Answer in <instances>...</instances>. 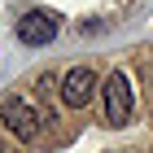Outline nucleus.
Here are the masks:
<instances>
[{
    "mask_svg": "<svg viewBox=\"0 0 153 153\" xmlns=\"http://www.w3.org/2000/svg\"><path fill=\"white\" fill-rule=\"evenodd\" d=\"M0 127L9 131V136H18L22 144H35V136H39V114L26 105L22 96H4V101H0Z\"/></svg>",
    "mask_w": 153,
    "mask_h": 153,
    "instance_id": "1",
    "label": "nucleus"
},
{
    "mask_svg": "<svg viewBox=\"0 0 153 153\" xmlns=\"http://www.w3.org/2000/svg\"><path fill=\"white\" fill-rule=\"evenodd\" d=\"M101 101H105V123L109 127H127L131 123V83L127 74H109L105 83H101Z\"/></svg>",
    "mask_w": 153,
    "mask_h": 153,
    "instance_id": "2",
    "label": "nucleus"
},
{
    "mask_svg": "<svg viewBox=\"0 0 153 153\" xmlns=\"http://www.w3.org/2000/svg\"><path fill=\"white\" fill-rule=\"evenodd\" d=\"M96 92H101V83H96V70H92V66H74V70H66V79H61V101H66L70 109L92 105Z\"/></svg>",
    "mask_w": 153,
    "mask_h": 153,
    "instance_id": "3",
    "label": "nucleus"
},
{
    "mask_svg": "<svg viewBox=\"0 0 153 153\" xmlns=\"http://www.w3.org/2000/svg\"><path fill=\"white\" fill-rule=\"evenodd\" d=\"M18 39L31 48H44L57 39V13H48V9H31L18 18Z\"/></svg>",
    "mask_w": 153,
    "mask_h": 153,
    "instance_id": "4",
    "label": "nucleus"
}]
</instances>
